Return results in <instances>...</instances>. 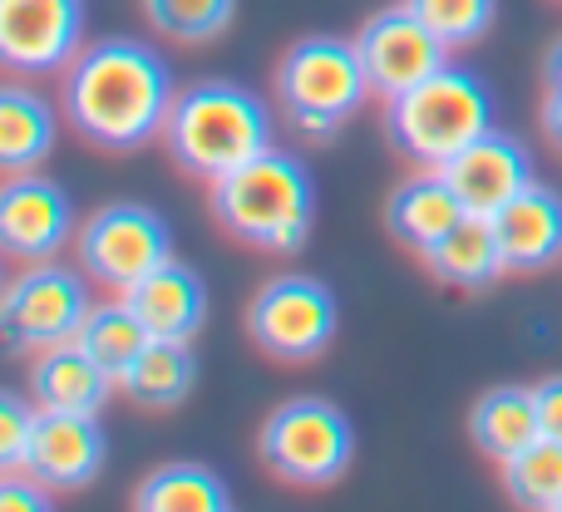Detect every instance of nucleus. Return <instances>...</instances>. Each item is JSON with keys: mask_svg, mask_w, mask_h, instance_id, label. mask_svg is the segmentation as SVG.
<instances>
[{"mask_svg": "<svg viewBox=\"0 0 562 512\" xmlns=\"http://www.w3.org/2000/svg\"><path fill=\"white\" fill-rule=\"evenodd\" d=\"M79 271L55 266V261H25V271H15L5 281L0 330H5V345L15 355H40V350L65 345V340L79 335L85 316L94 310Z\"/></svg>", "mask_w": 562, "mask_h": 512, "instance_id": "obj_8", "label": "nucleus"}, {"mask_svg": "<svg viewBox=\"0 0 562 512\" xmlns=\"http://www.w3.org/2000/svg\"><path fill=\"white\" fill-rule=\"evenodd\" d=\"M543 128L548 138H553V148L562 153V89L548 84V99H543Z\"/></svg>", "mask_w": 562, "mask_h": 512, "instance_id": "obj_31", "label": "nucleus"}, {"mask_svg": "<svg viewBox=\"0 0 562 512\" xmlns=\"http://www.w3.org/2000/svg\"><path fill=\"white\" fill-rule=\"evenodd\" d=\"M134 508L144 512H227L233 493L227 483L203 464H164L138 483Z\"/></svg>", "mask_w": 562, "mask_h": 512, "instance_id": "obj_23", "label": "nucleus"}, {"mask_svg": "<svg viewBox=\"0 0 562 512\" xmlns=\"http://www.w3.org/2000/svg\"><path fill=\"white\" fill-rule=\"evenodd\" d=\"M469 429H474V444L484 448L494 464H508V458H518L528 444H538V439H543V419H538V389H524V385L488 389L484 399H474Z\"/></svg>", "mask_w": 562, "mask_h": 512, "instance_id": "obj_19", "label": "nucleus"}, {"mask_svg": "<svg viewBox=\"0 0 562 512\" xmlns=\"http://www.w3.org/2000/svg\"><path fill=\"white\" fill-rule=\"evenodd\" d=\"M119 379L89 355L85 345L65 340V345H49L35 355L30 365V395L40 409H69V414H99L104 399L114 395Z\"/></svg>", "mask_w": 562, "mask_h": 512, "instance_id": "obj_18", "label": "nucleus"}, {"mask_svg": "<svg viewBox=\"0 0 562 512\" xmlns=\"http://www.w3.org/2000/svg\"><path fill=\"white\" fill-rule=\"evenodd\" d=\"M439 173L449 178V187L459 193L464 213H474V217H494L498 207L514 203L528 183H538L528 148L518 144L514 134H498V128H488L484 138H474V144H469L459 158H449Z\"/></svg>", "mask_w": 562, "mask_h": 512, "instance_id": "obj_14", "label": "nucleus"}, {"mask_svg": "<svg viewBox=\"0 0 562 512\" xmlns=\"http://www.w3.org/2000/svg\"><path fill=\"white\" fill-rule=\"evenodd\" d=\"M464 217H469L464 203H459V193L449 187V178L439 168H419L415 178H405L390 193V207H385V227L405 247H415L419 257L435 252Z\"/></svg>", "mask_w": 562, "mask_h": 512, "instance_id": "obj_17", "label": "nucleus"}, {"mask_svg": "<svg viewBox=\"0 0 562 512\" xmlns=\"http://www.w3.org/2000/svg\"><path fill=\"white\" fill-rule=\"evenodd\" d=\"M425 261L445 286H459V291H484V286H494L498 276H508L494 217H474V213H469L435 252H425Z\"/></svg>", "mask_w": 562, "mask_h": 512, "instance_id": "obj_22", "label": "nucleus"}, {"mask_svg": "<svg viewBox=\"0 0 562 512\" xmlns=\"http://www.w3.org/2000/svg\"><path fill=\"white\" fill-rule=\"evenodd\" d=\"M134 316L148 326L154 340H193L207 320V286L193 266L168 257L158 271H148L138 286L124 291Z\"/></svg>", "mask_w": 562, "mask_h": 512, "instance_id": "obj_16", "label": "nucleus"}, {"mask_svg": "<svg viewBox=\"0 0 562 512\" xmlns=\"http://www.w3.org/2000/svg\"><path fill=\"white\" fill-rule=\"evenodd\" d=\"M538 419H543V439H558L562 444V375L538 379Z\"/></svg>", "mask_w": 562, "mask_h": 512, "instance_id": "obj_29", "label": "nucleus"}, {"mask_svg": "<svg viewBox=\"0 0 562 512\" xmlns=\"http://www.w3.org/2000/svg\"><path fill=\"white\" fill-rule=\"evenodd\" d=\"M198 385V355L188 340H148L138 360L119 375L124 399L138 409H178Z\"/></svg>", "mask_w": 562, "mask_h": 512, "instance_id": "obj_20", "label": "nucleus"}, {"mask_svg": "<svg viewBox=\"0 0 562 512\" xmlns=\"http://www.w3.org/2000/svg\"><path fill=\"white\" fill-rule=\"evenodd\" d=\"M35 414L40 405H25L20 395H0V474H25Z\"/></svg>", "mask_w": 562, "mask_h": 512, "instance_id": "obj_28", "label": "nucleus"}, {"mask_svg": "<svg viewBox=\"0 0 562 512\" xmlns=\"http://www.w3.org/2000/svg\"><path fill=\"white\" fill-rule=\"evenodd\" d=\"M75 237V203L40 168L10 173L0 187V247L15 261H55Z\"/></svg>", "mask_w": 562, "mask_h": 512, "instance_id": "obj_12", "label": "nucleus"}, {"mask_svg": "<svg viewBox=\"0 0 562 512\" xmlns=\"http://www.w3.org/2000/svg\"><path fill=\"white\" fill-rule=\"evenodd\" d=\"M340 326L336 291L316 276H277L247 300V335L262 355L306 365L326 355Z\"/></svg>", "mask_w": 562, "mask_h": 512, "instance_id": "obj_7", "label": "nucleus"}, {"mask_svg": "<svg viewBox=\"0 0 562 512\" xmlns=\"http://www.w3.org/2000/svg\"><path fill=\"white\" fill-rule=\"evenodd\" d=\"M79 266H85L89 281L119 291L124 296L128 286L158 271L168 257H173V232L168 223L144 203H109L99 213L85 217L79 227Z\"/></svg>", "mask_w": 562, "mask_h": 512, "instance_id": "obj_9", "label": "nucleus"}, {"mask_svg": "<svg viewBox=\"0 0 562 512\" xmlns=\"http://www.w3.org/2000/svg\"><path fill=\"white\" fill-rule=\"evenodd\" d=\"M55 138H59V124L45 94H35L25 84L0 89V163H5V173L40 168L55 153Z\"/></svg>", "mask_w": 562, "mask_h": 512, "instance_id": "obj_21", "label": "nucleus"}, {"mask_svg": "<svg viewBox=\"0 0 562 512\" xmlns=\"http://www.w3.org/2000/svg\"><path fill=\"white\" fill-rule=\"evenodd\" d=\"M356 55L366 65V79L380 99H400L405 89H415L419 79H429L435 69L449 65V45L400 0L385 5L356 30Z\"/></svg>", "mask_w": 562, "mask_h": 512, "instance_id": "obj_11", "label": "nucleus"}, {"mask_svg": "<svg viewBox=\"0 0 562 512\" xmlns=\"http://www.w3.org/2000/svg\"><path fill=\"white\" fill-rule=\"evenodd\" d=\"M498 468H504V488L518 508L562 512V444L558 439H538V444H528L524 454Z\"/></svg>", "mask_w": 562, "mask_h": 512, "instance_id": "obj_26", "label": "nucleus"}, {"mask_svg": "<svg viewBox=\"0 0 562 512\" xmlns=\"http://www.w3.org/2000/svg\"><path fill=\"white\" fill-rule=\"evenodd\" d=\"M20 478H25V474H5V483H0V508H30V512L49 508V488L45 483L25 488Z\"/></svg>", "mask_w": 562, "mask_h": 512, "instance_id": "obj_30", "label": "nucleus"}, {"mask_svg": "<svg viewBox=\"0 0 562 512\" xmlns=\"http://www.w3.org/2000/svg\"><path fill=\"white\" fill-rule=\"evenodd\" d=\"M164 148L183 173L217 183L272 148V109L247 84L203 79L173 99Z\"/></svg>", "mask_w": 562, "mask_h": 512, "instance_id": "obj_3", "label": "nucleus"}, {"mask_svg": "<svg viewBox=\"0 0 562 512\" xmlns=\"http://www.w3.org/2000/svg\"><path fill=\"white\" fill-rule=\"evenodd\" d=\"M449 49L459 45H474L494 30V15H498V0H405Z\"/></svg>", "mask_w": 562, "mask_h": 512, "instance_id": "obj_27", "label": "nucleus"}, {"mask_svg": "<svg viewBox=\"0 0 562 512\" xmlns=\"http://www.w3.org/2000/svg\"><path fill=\"white\" fill-rule=\"evenodd\" d=\"M59 104L79 138L104 153H138L164 138L173 114V69L144 39H99L65 69Z\"/></svg>", "mask_w": 562, "mask_h": 512, "instance_id": "obj_1", "label": "nucleus"}, {"mask_svg": "<svg viewBox=\"0 0 562 512\" xmlns=\"http://www.w3.org/2000/svg\"><path fill=\"white\" fill-rule=\"evenodd\" d=\"M370 94L375 89H370L366 65L356 55V39H336V35L296 39L277 65L281 114L301 138H316V144L336 138L366 109Z\"/></svg>", "mask_w": 562, "mask_h": 512, "instance_id": "obj_5", "label": "nucleus"}, {"mask_svg": "<svg viewBox=\"0 0 562 512\" xmlns=\"http://www.w3.org/2000/svg\"><path fill=\"white\" fill-rule=\"evenodd\" d=\"M207 207L227 237L257 247V252L296 257L316 227V183L301 158L267 148L237 173L217 178Z\"/></svg>", "mask_w": 562, "mask_h": 512, "instance_id": "obj_2", "label": "nucleus"}, {"mask_svg": "<svg viewBox=\"0 0 562 512\" xmlns=\"http://www.w3.org/2000/svg\"><path fill=\"white\" fill-rule=\"evenodd\" d=\"M144 20L173 45H207L223 39L237 20V0H138Z\"/></svg>", "mask_w": 562, "mask_h": 512, "instance_id": "obj_25", "label": "nucleus"}, {"mask_svg": "<svg viewBox=\"0 0 562 512\" xmlns=\"http://www.w3.org/2000/svg\"><path fill=\"white\" fill-rule=\"evenodd\" d=\"M548 84H558V89H562V39L553 45V55H548Z\"/></svg>", "mask_w": 562, "mask_h": 512, "instance_id": "obj_32", "label": "nucleus"}, {"mask_svg": "<svg viewBox=\"0 0 562 512\" xmlns=\"http://www.w3.org/2000/svg\"><path fill=\"white\" fill-rule=\"evenodd\" d=\"M148 340H154L148 335V326L134 316V306L119 296V300H104V306L89 310L85 326H79V335H75V345H85L89 355H94L99 365L119 379L138 360V350H144Z\"/></svg>", "mask_w": 562, "mask_h": 512, "instance_id": "obj_24", "label": "nucleus"}, {"mask_svg": "<svg viewBox=\"0 0 562 512\" xmlns=\"http://www.w3.org/2000/svg\"><path fill=\"white\" fill-rule=\"evenodd\" d=\"M257 454L277 478L296 488H330L356 464V424L330 399L301 395L267 414Z\"/></svg>", "mask_w": 562, "mask_h": 512, "instance_id": "obj_6", "label": "nucleus"}, {"mask_svg": "<svg viewBox=\"0 0 562 512\" xmlns=\"http://www.w3.org/2000/svg\"><path fill=\"white\" fill-rule=\"evenodd\" d=\"M109 439L99 414H69V409H40L35 414V439H30L25 478L69 493V488H89L104 474Z\"/></svg>", "mask_w": 562, "mask_h": 512, "instance_id": "obj_13", "label": "nucleus"}, {"mask_svg": "<svg viewBox=\"0 0 562 512\" xmlns=\"http://www.w3.org/2000/svg\"><path fill=\"white\" fill-rule=\"evenodd\" d=\"M494 94L474 69L445 65L400 99H385V138L419 168H445L494 128Z\"/></svg>", "mask_w": 562, "mask_h": 512, "instance_id": "obj_4", "label": "nucleus"}, {"mask_svg": "<svg viewBox=\"0 0 562 512\" xmlns=\"http://www.w3.org/2000/svg\"><path fill=\"white\" fill-rule=\"evenodd\" d=\"M79 49H85V0H0V59L10 75H65Z\"/></svg>", "mask_w": 562, "mask_h": 512, "instance_id": "obj_10", "label": "nucleus"}, {"mask_svg": "<svg viewBox=\"0 0 562 512\" xmlns=\"http://www.w3.org/2000/svg\"><path fill=\"white\" fill-rule=\"evenodd\" d=\"M494 232L508 271H518V276L548 271L553 261H562V193L528 183L514 203H504L494 213Z\"/></svg>", "mask_w": 562, "mask_h": 512, "instance_id": "obj_15", "label": "nucleus"}]
</instances>
